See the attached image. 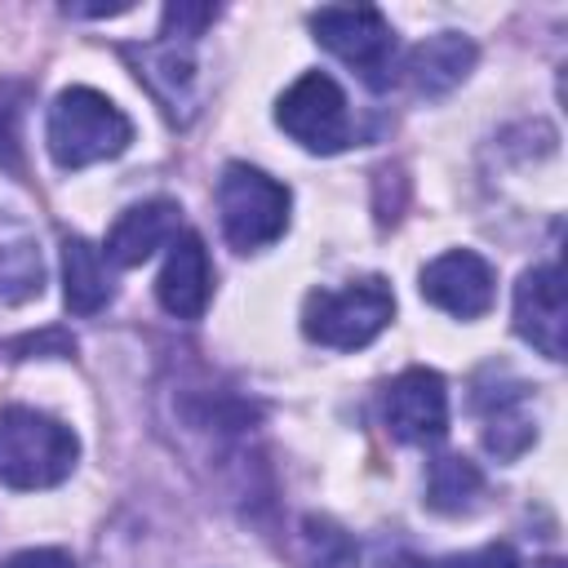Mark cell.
Masks as SVG:
<instances>
[{
	"mask_svg": "<svg viewBox=\"0 0 568 568\" xmlns=\"http://www.w3.org/2000/svg\"><path fill=\"white\" fill-rule=\"evenodd\" d=\"M75 457L80 439L58 417L36 413L27 404L0 408V484L18 493L53 488L75 470Z\"/></svg>",
	"mask_w": 568,
	"mask_h": 568,
	"instance_id": "obj_1",
	"label": "cell"
},
{
	"mask_svg": "<svg viewBox=\"0 0 568 568\" xmlns=\"http://www.w3.org/2000/svg\"><path fill=\"white\" fill-rule=\"evenodd\" d=\"M44 142H49V155L58 160V169H84L98 160H115L133 142V124L106 93L80 84V89H62L53 98Z\"/></svg>",
	"mask_w": 568,
	"mask_h": 568,
	"instance_id": "obj_2",
	"label": "cell"
},
{
	"mask_svg": "<svg viewBox=\"0 0 568 568\" xmlns=\"http://www.w3.org/2000/svg\"><path fill=\"white\" fill-rule=\"evenodd\" d=\"M395 315V293L382 275L351 280L346 288H320L306 297L302 333L328 351H359L368 346Z\"/></svg>",
	"mask_w": 568,
	"mask_h": 568,
	"instance_id": "obj_3",
	"label": "cell"
},
{
	"mask_svg": "<svg viewBox=\"0 0 568 568\" xmlns=\"http://www.w3.org/2000/svg\"><path fill=\"white\" fill-rule=\"evenodd\" d=\"M217 213L231 248L257 253L288 226V186L253 164H226L217 178Z\"/></svg>",
	"mask_w": 568,
	"mask_h": 568,
	"instance_id": "obj_4",
	"label": "cell"
},
{
	"mask_svg": "<svg viewBox=\"0 0 568 568\" xmlns=\"http://www.w3.org/2000/svg\"><path fill=\"white\" fill-rule=\"evenodd\" d=\"M311 31L328 53H337L346 67H355L368 89H390V80H395V31L377 9H368V4L315 9Z\"/></svg>",
	"mask_w": 568,
	"mask_h": 568,
	"instance_id": "obj_5",
	"label": "cell"
},
{
	"mask_svg": "<svg viewBox=\"0 0 568 568\" xmlns=\"http://www.w3.org/2000/svg\"><path fill=\"white\" fill-rule=\"evenodd\" d=\"M275 124L302 142L306 151H320V155H337L351 146V111H346V93L337 89L333 75L324 71H302L280 106H275Z\"/></svg>",
	"mask_w": 568,
	"mask_h": 568,
	"instance_id": "obj_6",
	"label": "cell"
},
{
	"mask_svg": "<svg viewBox=\"0 0 568 568\" xmlns=\"http://www.w3.org/2000/svg\"><path fill=\"white\" fill-rule=\"evenodd\" d=\"M386 426L404 444H435L448 430V390L435 368H404L386 386Z\"/></svg>",
	"mask_w": 568,
	"mask_h": 568,
	"instance_id": "obj_7",
	"label": "cell"
},
{
	"mask_svg": "<svg viewBox=\"0 0 568 568\" xmlns=\"http://www.w3.org/2000/svg\"><path fill=\"white\" fill-rule=\"evenodd\" d=\"M191 36H169L160 31L155 44L146 49H129L138 80L151 89V98L164 106V115L173 124H186L195 115V53H191Z\"/></svg>",
	"mask_w": 568,
	"mask_h": 568,
	"instance_id": "obj_8",
	"label": "cell"
},
{
	"mask_svg": "<svg viewBox=\"0 0 568 568\" xmlns=\"http://www.w3.org/2000/svg\"><path fill=\"white\" fill-rule=\"evenodd\" d=\"M422 297L457 320H479L493 306V266L470 248H448L422 266Z\"/></svg>",
	"mask_w": 568,
	"mask_h": 568,
	"instance_id": "obj_9",
	"label": "cell"
},
{
	"mask_svg": "<svg viewBox=\"0 0 568 568\" xmlns=\"http://www.w3.org/2000/svg\"><path fill=\"white\" fill-rule=\"evenodd\" d=\"M515 333L546 359H564V284L555 266H532L519 275Z\"/></svg>",
	"mask_w": 568,
	"mask_h": 568,
	"instance_id": "obj_10",
	"label": "cell"
},
{
	"mask_svg": "<svg viewBox=\"0 0 568 568\" xmlns=\"http://www.w3.org/2000/svg\"><path fill=\"white\" fill-rule=\"evenodd\" d=\"M475 408L484 422V448L501 462H515L532 439H537V417H532V395L524 382H501V386H475Z\"/></svg>",
	"mask_w": 568,
	"mask_h": 568,
	"instance_id": "obj_11",
	"label": "cell"
},
{
	"mask_svg": "<svg viewBox=\"0 0 568 568\" xmlns=\"http://www.w3.org/2000/svg\"><path fill=\"white\" fill-rule=\"evenodd\" d=\"M213 293V271H209V248L195 231H182L169 244V262L155 280V297L169 315L178 320H200Z\"/></svg>",
	"mask_w": 568,
	"mask_h": 568,
	"instance_id": "obj_12",
	"label": "cell"
},
{
	"mask_svg": "<svg viewBox=\"0 0 568 568\" xmlns=\"http://www.w3.org/2000/svg\"><path fill=\"white\" fill-rule=\"evenodd\" d=\"M178 213L182 209L173 200H142V204L124 209L106 235V257L115 266H142L160 244L178 240V226H182Z\"/></svg>",
	"mask_w": 568,
	"mask_h": 568,
	"instance_id": "obj_13",
	"label": "cell"
},
{
	"mask_svg": "<svg viewBox=\"0 0 568 568\" xmlns=\"http://www.w3.org/2000/svg\"><path fill=\"white\" fill-rule=\"evenodd\" d=\"M475 40L462 36V31H439L430 40H422L408 58V75H413V89L422 98H444L453 93L470 71H475Z\"/></svg>",
	"mask_w": 568,
	"mask_h": 568,
	"instance_id": "obj_14",
	"label": "cell"
},
{
	"mask_svg": "<svg viewBox=\"0 0 568 568\" xmlns=\"http://www.w3.org/2000/svg\"><path fill=\"white\" fill-rule=\"evenodd\" d=\"M62 284L71 315H98L111 302V275L102 266V248H93L84 235L62 240Z\"/></svg>",
	"mask_w": 568,
	"mask_h": 568,
	"instance_id": "obj_15",
	"label": "cell"
},
{
	"mask_svg": "<svg viewBox=\"0 0 568 568\" xmlns=\"http://www.w3.org/2000/svg\"><path fill=\"white\" fill-rule=\"evenodd\" d=\"M479 493H484V475H479L475 462H466V457H457V453L430 462V479H426V501H430V510L466 515V510H475Z\"/></svg>",
	"mask_w": 568,
	"mask_h": 568,
	"instance_id": "obj_16",
	"label": "cell"
},
{
	"mask_svg": "<svg viewBox=\"0 0 568 568\" xmlns=\"http://www.w3.org/2000/svg\"><path fill=\"white\" fill-rule=\"evenodd\" d=\"M44 288V266H40V253L36 244H0V302L18 306V302H31L40 297Z\"/></svg>",
	"mask_w": 568,
	"mask_h": 568,
	"instance_id": "obj_17",
	"label": "cell"
},
{
	"mask_svg": "<svg viewBox=\"0 0 568 568\" xmlns=\"http://www.w3.org/2000/svg\"><path fill=\"white\" fill-rule=\"evenodd\" d=\"M31 89L22 80H0V169L22 178V111Z\"/></svg>",
	"mask_w": 568,
	"mask_h": 568,
	"instance_id": "obj_18",
	"label": "cell"
},
{
	"mask_svg": "<svg viewBox=\"0 0 568 568\" xmlns=\"http://www.w3.org/2000/svg\"><path fill=\"white\" fill-rule=\"evenodd\" d=\"M306 546H311L315 568H359L355 541L342 528H333L328 519H306Z\"/></svg>",
	"mask_w": 568,
	"mask_h": 568,
	"instance_id": "obj_19",
	"label": "cell"
},
{
	"mask_svg": "<svg viewBox=\"0 0 568 568\" xmlns=\"http://www.w3.org/2000/svg\"><path fill=\"white\" fill-rule=\"evenodd\" d=\"M390 568V564H386ZM395 568H519L510 546H484V550H470V555H453V559H435V564H422V559H404Z\"/></svg>",
	"mask_w": 568,
	"mask_h": 568,
	"instance_id": "obj_20",
	"label": "cell"
},
{
	"mask_svg": "<svg viewBox=\"0 0 568 568\" xmlns=\"http://www.w3.org/2000/svg\"><path fill=\"white\" fill-rule=\"evenodd\" d=\"M4 568H75V564H71L67 550H49V546H40V550H18Z\"/></svg>",
	"mask_w": 568,
	"mask_h": 568,
	"instance_id": "obj_21",
	"label": "cell"
}]
</instances>
